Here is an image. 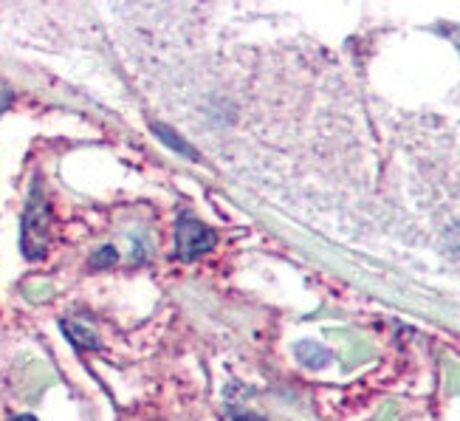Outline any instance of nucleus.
<instances>
[{
	"label": "nucleus",
	"instance_id": "nucleus-1",
	"mask_svg": "<svg viewBox=\"0 0 460 421\" xmlns=\"http://www.w3.org/2000/svg\"><path fill=\"white\" fill-rule=\"evenodd\" d=\"M49 237H51V215H49V204L43 198V190L40 184H34L29 207L23 215V255L29 260H37L49 252Z\"/></svg>",
	"mask_w": 460,
	"mask_h": 421
},
{
	"label": "nucleus",
	"instance_id": "nucleus-2",
	"mask_svg": "<svg viewBox=\"0 0 460 421\" xmlns=\"http://www.w3.org/2000/svg\"><path fill=\"white\" fill-rule=\"evenodd\" d=\"M217 244V232L204 227L201 220L181 212L178 215V224H175V249L181 260H195L207 255L212 246Z\"/></svg>",
	"mask_w": 460,
	"mask_h": 421
},
{
	"label": "nucleus",
	"instance_id": "nucleus-3",
	"mask_svg": "<svg viewBox=\"0 0 460 421\" xmlns=\"http://www.w3.org/2000/svg\"><path fill=\"white\" fill-rule=\"evenodd\" d=\"M63 331H66V336L71 339V343H74L76 348H88V351L102 348V343H99L96 331H91L88 326H83L79 319H63Z\"/></svg>",
	"mask_w": 460,
	"mask_h": 421
},
{
	"label": "nucleus",
	"instance_id": "nucleus-4",
	"mask_svg": "<svg viewBox=\"0 0 460 421\" xmlns=\"http://www.w3.org/2000/svg\"><path fill=\"white\" fill-rule=\"evenodd\" d=\"M150 128H153V133H155L158 139H162V142H164L167 148H172L175 153H181V156L192 158V162H198V158H201V156H198V150H195L192 145H187L184 139L178 136V133H175L172 128H167V125H162V122H153Z\"/></svg>",
	"mask_w": 460,
	"mask_h": 421
},
{
	"label": "nucleus",
	"instance_id": "nucleus-5",
	"mask_svg": "<svg viewBox=\"0 0 460 421\" xmlns=\"http://www.w3.org/2000/svg\"><path fill=\"white\" fill-rule=\"evenodd\" d=\"M296 359L303 363L305 368H325L331 363V351L325 345H316V343H299L296 348Z\"/></svg>",
	"mask_w": 460,
	"mask_h": 421
},
{
	"label": "nucleus",
	"instance_id": "nucleus-6",
	"mask_svg": "<svg viewBox=\"0 0 460 421\" xmlns=\"http://www.w3.org/2000/svg\"><path fill=\"white\" fill-rule=\"evenodd\" d=\"M26 297L29 300H34V303H40V300H46L51 291H54V286L51 283H43V280H31V283H26Z\"/></svg>",
	"mask_w": 460,
	"mask_h": 421
},
{
	"label": "nucleus",
	"instance_id": "nucleus-7",
	"mask_svg": "<svg viewBox=\"0 0 460 421\" xmlns=\"http://www.w3.org/2000/svg\"><path fill=\"white\" fill-rule=\"evenodd\" d=\"M116 264V249L113 246H105V249H99L91 260V266L99 269V266H113Z\"/></svg>",
	"mask_w": 460,
	"mask_h": 421
},
{
	"label": "nucleus",
	"instance_id": "nucleus-8",
	"mask_svg": "<svg viewBox=\"0 0 460 421\" xmlns=\"http://www.w3.org/2000/svg\"><path fill=\"white\" fill-rule=\"evenodd\" d=\"M9 105H12V88L0 83V113H4Z\"/></svg>",
	"mask_w": 460,
	"mask_h": 421
},
{
	"label": "nucleus",
	"instance_id": "nucleus-9",
	"mask_svg": "<svg viewBox=\"0 0 460 421\" xmlns=\"http://www.w3.org/2000/svg\"><path fill=\"white\" fill-rule=\"evenodd\" d=\"M234 421H266L263 416H252V413H246V416H237Z\"/></svg>",
	"mask_w": 460,
	"mask_h": 421
},
{
	"label": "nucleus",
	"instance_id": "nucleus-10",
	"mask_svg": "<svg viewBox=\"0 0 460 421\" xmlns=\"http://www.w3.org/2000/svg\"><path fill=\"white\" fill-rule=\"evenodd\" d=\"M12 421H37L34 416H29V413H23V416H14Z\"/></svg>",
	"mask_w": 460,
	"mask_h": 421
}]
</instances>
